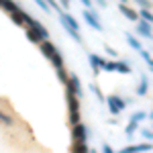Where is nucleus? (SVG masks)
I'll use <instances>...</instances> for the list:
<instances>
[{
    "label": "nucleus",
    "mask_w": 153,
    "mask_h": 153,
    "mask_svg": "<svg viewBox=\"0 0 153 153\" xmlns=\"http://www.w3.org/2000/svg\"><path fill=\"white\" fill-rule=\"evenodd\" d=\"M135 2H137V4H141L143 8H149V4H151L149 0H135Z\"/></svg>",
    "instance_id": "nucleus-17"
},
{
    "label": "nucleus",
    "mask_w": 153,
    "mask_h": 153,
    "mask_svg": "<svg viewBox=\"0 0 153 153\" xmlns=\"http://www.w3.org/2000/svg\"><path fill=\"white\" fill-rule=\"evenodd\" d=\"M139 53H141V57L145 59V61H147V65H149V68H153V57L149 55V51H145V49H141Z\"/></svg>",
    "instance_id": "nucleus-15"
},
{
    "label": "nucleus",
    "mask_w": 153,
    "mask_h": 153,
    "mask_svg": "<svg viewBox=\"0 0 153 153\" xmlns=\"http://www.w3.org/2000/svg\"><path fill=\"white\" fill-rule=\"evenodd\" d=\"M147 117H149V118H153V112H151V114H147Z\"/></svg>",
    "instance_id": "nucleus-22"
},
{
    "label": "nucleus",
    "mask_w": 153,
    "mask_h": 153,
    "mask_svg": "<svg viewBox=\"0 0 153 153\" xmlns=\"http://www.w3.org/2000/svg\"><path fill=\"white\" fill-rule=\"evenodd\" d=\"M125 37H127V41H129V45H131L133 49H135V51H141V49H143L141 41H139V39H137L135 35H131V33H125Z\"/></svg>",
    "instance_id": "nucleus-10"
},
{
    "label": "nucleus",
    "mask_w": 153,
    "mask_h": 153,
    "mask_svg": "<svg viewBox=\"0 0 153 153\" xmlns=\"http://www.w3.org/2000/svg\"><path fill=\"white\" fill-rule=\"evenodd\" d=\"M139 14V19H143V21H147L149 25H153V14L149 12V8H141V12H137Z\"/></svg>",
    "instance_id": "nucleus-12"
},
{
    "label": "nucleus",
    "mask_w": 153,
    "mask_h": 153,
    "mask_svg": "<svg viewBox=\"0 0 153 153\" xmlns=\"http://www.w3.org/2000/svg\"><path fill=\"white\" fill-rule=\"evenodd\" d=\"M90 153H96V151H94V149H92V151H90Z\"/></svg>",
    "instance_id": "nucleus-23"
},
{
    "label": "nucleus",
    "mask_w": 153,
    "mask_h": 153,
    "mask_svg": "<svg viewBox=\"0 0 153 153\" xmlns=\"http://www.w3.org/2000/svg\"><path fill=\"white\" fill-rule=\"evenodd\" d=\"M104 61H106V59H102L100 55H96V53H92V55H90V63H92V68H94L96 74L104 68Z\"/></svg>",
    "instance_id": "nucleus-7"
},
{
    "label": "nucleus",
    "mask_w": 153,
    "mask_h": 153,
    "mask_svg": "<svg viewBox=\"0 0 153 153\" xmlns=\"http://www.w3.org/2000/svg\"><path fill=\"white\" fill-rule=\"evenodd\" d=\"M106 102H108V110H110L112 114H120V112L125 110V106H127V102H125L118 94H110L108 98H106Z\"/></svg>",
    "instance_id": "nucleus-1"
},
{
    "label": "nucleus",
    "mask_w": 153,
    "mask_h": 153,
    "mask_svg": "<svg viewBox=\"0 0 153 153\" xmlns=\"http://www.w3.org/2000/svg\"><path fill=\"white\" fill-rule=\"evenodd\" d=\"M137 35L145 37V39H153L151 25L147 23V21H143V19H139V21H137Z\"/></svg>",
    "instance_id": "nucleus-3"
},
{
    "label": "nucleus",
    "mask_w": 153,
    "mask_h": 153,
    "mask_svg": "<svg viewBox=\"0 0 153 153\" xmlns=\"http://www.w3.org/2000/svg\"><path fill=\"white\" fill-rule=\"evenodd\" d=\"M118 10L123 12V14H125V16L129 19V21H139V14L133 10V8H129L127 4H118Z\"/></svg>",
    "instance_id": "nucleus-6"
},
{
    "label": "nucleus",
    "mask_w": 153,
    "mask_h": 153,
    "mask_svg": "<svg viewBox=\"0 0 153 153\" xmlns=\"http://www.w3.org/2000/svg\"><path fill=\"white\" fill-rule=\"evenodd\" d=\"M106 53H108V55H112V57H117V55H118V53H117V49L108 47V45H106Z\"/></svg>",
    "instance_id": "nucleus-18"
},
{
    "label": "nucleus",
    "mask_w": 153,
    "mask_h": 153,
    "mask_svg": "<svg viewBox=\"0 0 153 153\" xmlns=\"http://www.w3.org/2000/svg\"><path fill=\"white\" fill-rule=\"evenodd\" d=\"M114 71L129 74V71H131V63H129V61H114Z\"/></svg>",
    "instance_id": "nucleus-11"
},
{
    "label": "nucleus",
    "mask_w": 153,
    "mask_h": 153,
    "mask_svg": "<svg viewBox=\"0 0 153 153\" xmlns=\"http://www.w3.org/2000/svg\"><path fill=\"white\" fill-rule=\"evenodd\" d=\"M143 118H147V112H141V110H139V112H135V114H133V117H131V120H133V123H137V125H139V123H141Z\"/></svg>",
    "instance_id": "nucleus-14"
},
{
    "label": "nucleus",
    "mask_w": 153,
    "mask_h": 153,
    "mask_svg": "<svg viewBox=\"0 0 153 153\" xmlns=\"http://www.w3.org/2000/svg\"><path fill=\"white\" fill-rule=\"evenodd\" d=\"M102 153H114V151H112L110 145H104V147H102Z\"/></svg>",
    "instance_id": "nucleus-20"
},
{
    "label": "nucleus",
    "mask_w": 153,
    "mask_h": 153,
    "mask_svg": "<svg viewBox=\"0 0 153 153\" xmlns=\"http://www.w3.org/2000/svg\"><path fill=\"white\" fill-rule=\"evenodd\" d=\"M153 149V143H139V145H129L125 149H120L118 153H145V151H151Z\"/></svg>",
    "instance_id": "nucleus-2"
},
{
    "label": "nucleus",
    "mask_w": 153,
    "mask_h": 153,
    "mask_svg": "<svg viewBox=\"0 0 153 153\" xmlns=\"http://www.w3.org/2000/svg\"><path fill=\"white\" fill-rule=\"evenodd\" d=\"M137 127H139L137 123L129 120V125H127V129H125V135H127V137H133V135H135V131H137Z\"/></svg>",
    "instance_id": "nucleus-13"
},
{
    "label": "nucleus",
    "mask_w": 153,
    "mask_h": 153,
    "mask_svg": "<svg viewBox=\"0 0 153 153\" xmlns=\"http://www.w3.org/2000/svg\"><path fill=\"white\" fill-rule=\"evenodd\" d=\"M141 135L145 139H153V131H141Z\"/></svg>",
    "instance_id": "nucleus-19"
},
{
    "label": "nucleus",
    "mask_w": 153,
    "mask_h": 153,
    "mask_svg": "<svg viewBox=\"0 0 153 153\" xmlns=\"http://www.w3.org/2000/svg\"><path fill=\"white\" fill-rule=\"evenodd\" d=\"M147 90H149V78L141 76V82L137 86V96H147Z\"/></svg>",
    "instance_id": "nucleus-8"
},
{
    "label": "nucleus",
    "mask_w": 153,
    "mask_h": 153,
    "mask_svg": "<svg viewBox=\"0 0 153 153\" xmlns=\"http://www.w3.org/2000/svg\"><path fill=\"white\" fill-rule=\"evenodd\" d=\"M102 70L106 71H114V61H104V68Z\"/></svg>",
    "instance_id": "nucleus-16"
},
{
    "label": "nucleus",
    "mask_w": 153,
    "mask_h": 153,
    "mask_svg": "<svg viewBox=\"0 0 153 153\" xmlns=\"http://www.w3.org/2000/svg\"><path fill=\"white\" fill-rule=\"evenodd\" d=\"M63 23L68 25V29L71 31V35H74L76 39H78V41H80V35H78V23H76L71 16H63Z\"/></svg>",
    "instance_id": "nucleus-9"
},
{
    "label": "nucleus",
    "mask_w": 153,
    "mask_h": 153,
    "mask_svg": "<svg viewBox=\"0 0 153 153\" xmlns=\"http://www.w3.org/2000/svg\"><path fill=\"white\" fill-rule=\"evenodd\" d=\"M84 16H86V21H88V25H90L92 29L102 31V23H100V19H98V14H96L94 10H86V12H84Z\"/></svg>",
    "instance_id": "nucleus-4"
},
{
    "label": "nucleus",
    "mask_w": 153,
    "mask_h": 153,
    "mask_svg": "<svg viewBox=\"0 0 153 153\" xmlns=\"http://www.w3.org/2000/svg\"><path fill=\"white\" fill-rule=\"evenodd\" d=\"M74 135H76V145H86V137H88V131L84 125H76L74 129Z\"/></svg>",
    "instance_id": "nucleus-5"
},
{
    "label": "nucleus",
    "mask_w": 153,
    "mask_h": 153,
    "mask_svg": "<svg viewBox=\"0 0 153 153\" xmlns=\"http://www.w3.org/2000/svg\"><path fill=\"white\" fill-rule=\"evenodd\" d=\"M151 71H153V68H151Z\"/></svg>",
    "instance_id": "nucleus-25"
},
{
    "label": "nucleus",
    "mask_w": 153,
    "mask_h": 153,
    "mask_svg": "<svg viewBox=\"0 0 153 153\" xmlns=\"http://www.w3.org/2000/svg\"><path fill=\"white\" fill-rule=\"evenodd\" d=\"M63 2H65V4H68V0H63Z\"/></svg>",
    "instance_id": "nucleus-24"
},
{
    "label": "nucleus",
    "mask_w": 153,
    "mask_h": 153,
    "mask_svg": "<svg viewBox=\"0 0 153 153\" xmlns=\"http://www.w3.org/2000/svg\"><path fill=\"white\" fill-rule=\"evenodd\" d=\"M84 4H86V6H92V0H82Z\"/></svg>",
    "instance_id": "nucleus-21"
}]
</instances>
